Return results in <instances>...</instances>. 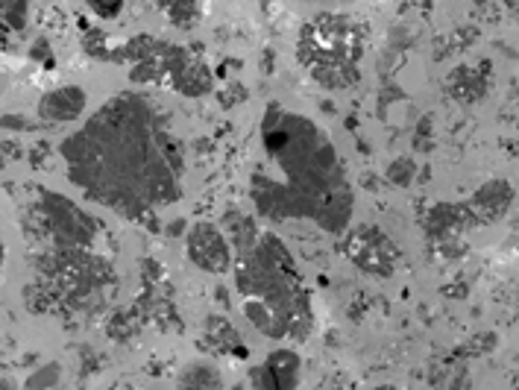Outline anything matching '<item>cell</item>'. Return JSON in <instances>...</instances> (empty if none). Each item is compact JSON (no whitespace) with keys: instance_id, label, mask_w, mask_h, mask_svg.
<instances>
[{"instance_id":"obj_1","label":"cell","mask_w":519,"mask_h":390,"mask_svg":"<svg viewBox=\"0 0 519 390\" xmlns=\"http://www.w3.org/2000/svg\"><path fill=\"white\" fill-rule=\"evenodd\" d=\"M346 253L370 276H390L399 264V253H396L393 241L373 226H361L358 232H352Z\"/></svg>"},{"instance_id":"obj_2","label":"cell","mask_w":519,"mask_h":390,"mask_svg":"<svg viewBox=\"0 0 519 390\" xmlns=\"http://www.w3.org/2000/svg\"><path fill=\"white\" fill-rule=\"evenodd\" d=\"M188 256L197 267H203L209 273H223L232 261L226 238L217 232L212 223H197L188 232Z\"/></svg>"},{"instance_id":"obj_3","label":"cell","mask_w":519,"mask_h":390,"mask_svg":"<svg viewBox=\"0 0 519 390\" xmlns=\"http://www.w3.org/2000/svg\"><path fill=\"white\" fill-rule=\"evenodd\" d=\"M511 200H514V188L505 182V179H490L478 188L470 200V209L476 215L478 226L481 223H490V220H499L511 209Z\"/></svg>"},{"instance_id":"obj_4","label":"cell","mask_w":519,"mask_h":390,"mask_svg":"<svg viewBox=\"0 0 519 390\" xmlns=\"http://www.w3.org/2000/svg\"><path fill=\"white\" fill-rule=\"evenodd\" d=\"M487 74H490L487 65H461V68H455L452 77H449L452 97H458L461 103H476V100H481L484 91H487Z\"/></svg>"},{"instance_id":"obj_5","label":"cell","mask_w":519,"mask_h":390,"mask_svg":"<svg viewBox=\"0 0 519 390\" xmlns=\"http://www.w3.org/2000/svg\"><path fill=\"white\" fill-rule=\"evenodd\" d=\"M297 367H300L297 355L291 349H279L267 358L264 379H259V382L270 385V388H294L297 385Z\"/></svg>"},{"instance_id":"obj_6","label":"cell","mask_w":519,"mask_h":390,"mask_svg":"<svg viewBox=\"0 0 519 390\" xmlns=\"http://www.w3.org/2000/svg\"><path fill=\"white\" fill-rule=\"evenodd\" d=\"M83 103H86V94L80 88H62V91H53L50 97H44L42 115L53 121H68V118L80 115Z\"/></svg>"},{"instance_id":"obj_7","label":"cell","mask_w":519,"mask_h":390,"mask_svg":"<svg viewBox=\"0 0 519 390\" xmlns=\"http://www.w3.org/2000/svg\"><path fill=\"white\" fill-rule=\"evenodd\" d=\"M171 15L179 27H191V24H197V3L194 0H176Z\"/></svg>"},{"instance_id":"obj_8","label":"cell","mask_w":519,"mask_h":390,"mask_svg":"<svg viewBox=\"0 0 519 390\" xmlns=\"http://www.w3.org/2000/svg\"><path fill=\"white\" fill-rule=\"evenodd\" d=\"M414 162L411 159H402V162H393L388 171V179L393 185H408L411 182V176H414Z\"/></svg>"},{"instance_id":"obj_9","label":"cell","mask_w":519,"mask_h":390,"mask_svg":"<svg viewBox=\"0 0 519 390\" xmlns=\"http://www.w3.org/2000/svg\"><path fill=\"white\" fill-rule=\"evenodd\" d=\"M88 6L100 15V18H115L124 9V0H88Z\"/></svg>"},{"instance_id":"obj_10","label":"cell","mask_w":519,"mask_h":390,"mask_svg":"<svg viewBox=\"0 0 519 390\" xmlns=\"http://www.w3.org/2000/svg\"><path fill=\"white\" fill-rule=\"evenodd\" d=\"M203 367H206V364H197V367H194V373H185V376H182V385H220L217 373L203 376Z\"/></svg>"},{"instance_id":"obj_11","label":"cell","mask_w":519,"mask_h":390,"mask_svg":"<svg viewBox=\"0 0 519 390\" xmlns=\"http://www.w3.org/2000/svg\"><path fill=\"white\" fill-rule=\"evenodd\" d=\"M505 3H508V9L517 15V21H519V0H505Z\"/></svg>"}]
</instances>
